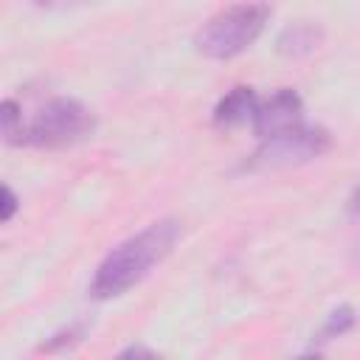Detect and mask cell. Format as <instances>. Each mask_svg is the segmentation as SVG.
<instances>
[{
  "instance_id": "52a82bcc",
  "label": "cell",
  "mask_w": 360,
  "mask_h": 360,
  "mask_svg": "<svg viewBox=\"0 0 360 360\" xmlns=\"http://www.w3.org/2000/svg\"><path fill=\"white\" fill-rule=\"evenodd\" d=\"M256 104H259V96L253 87H233L228 90L217 107H214V124L217 127H239V124H248L256 112Z\"/></svg>"
},
{
  "instance_id": "5b68a950",
  "label": "cell",
  "mask_w": 360,
  "mask_h": 360,
  "mask_svg": "<svg viewBox=\"0 0 360 360\" xmlns=\"http://www.w3.org/2000/svg\"><path fill=\"white\" fill-rule=\"evenodd\" d=\"M250 121H253V129L259 138H270L276 132H284V129L304 124V101L295 90L281 87L270 98L256 104V112Z\"/></svg>"
},
{
  "instance_id": "9c48e42d",
  "label": "cell",
  "mask_w": 360,
  "mask_h": 360,
  "mask_svg": "<svg viewBox=\"0 0 360 360\" xmlns=\"http://www.w3.org/2000/svg\"><path fill=\"white\" fill-rule=\"evenodd\" d=\"M20 132H22V112H20V104L11 101V98H3V101H0V141L17 143Z\"/></svg>"
},
{
  "instance_id": "8fae6325",
  "label": "cell",
  "mask_w": 360,
  "mask_h": 360,
  "mask_svg": "<svg viewBox=\"0 0 360 360\" xmlns=\"http://www.w3.org/2000/svg\"><path fill=\"white\" fill-rule=\"evenodd\" d=\"M14 214H17V194L6 183H0V222H8Z\"/></svg>"
},
{
  "instance_id": "ba28073f",
  "label": "cell",
  "mask_w": 360,
  "mask_h": 360,
  "mask_svg": "<svg viewBox=\"0 0 360 360\" xmlns=\"http://www.w3.org/2000/svg\"><path fill=\"white\" fill-rule=\"evenodd\" d=\"M352 326H354V309H352V307H340V309H335V312L326 318L323 329L312 338V343H318V346H321V343H329V340L346 335Z\"/></svg>"
},
{
  "instance_id": "6da1fadb",
  "label": "cell",
  "mask_w": 360,
  "mask_h": 360,
  "mask_svg": "<svg viewBox=\"0 0 360 360\" xmlns=\"http://www.w3.org/2000/svg\"><path fill=\"white\" fill-rule=\"evenodd\" d=\"M183 236L180 219H158L146 225L143 231L132 233L124 239L118 248H112L104 262L98 264L93 281H90V295L93 298H118L127 290H132L138 281H143L155 264H160Z\"/></svg>"
},
{
  "instance_id": "3957f363",
  "label": "cell",
  "mask_w": 360,
  "mask_h": 360,
  "mask_svg": "<svg viewBox=\"0 0 360 360\" xmlns=\"http://www.w3.org/2000/svg\"><path fill=\"white\" fill-rule=\"evenodd\" d=\"M96 121L93 112L68 96L51 98L28 127H22L17 143H28V146H45V149H56V146H70L82 138H87L93 132Z\"/></svg>"
},
{
  "instance_id": "277c9868",
  "label": "cell",
  "mask_w": 360,
  "mask_h": 360,
  "mask_svg": "<svg viewBox=\"0 0 360 360\" xmlns=\"http://www.w3.org/2000/svg\"><path fill=\"white\" fill-rule=\"evenodd\" d=\"M329 146H332V135L323 127L298 124L292 129L262 138L259 149L245 160V169H278V166L307 163L329 152Z\"/></svg>"
},
{
  "instance_id": "8992f818",
  "label": "cell",
  "mask_w": 360,
  "mask_h": 360,
  "mask_svg": "<svg viewBox=\"0 0 360 360\" xmlns=\"http://www.w3.org/2000/svg\"><path fill=\"white\" fill-rule=\"evenodd\" d=\"M323 42V28L312 20H295L290 25L281 28V34L276 37V51L281 56H290V59H301V56H309L312 51H318Z\"/></svg>"
},
{
  "instance_id": "4fadbf2b",
  "label": "cell",
  "mask_w": 360,
  "mask_h": 360,
  "mask_svg": "<svg viewBox=\"0 0 360 360\" xmlns=\"http://www.w3.org/2000/svg\"><path fill=\"white\" fill-rule=\"evenodd\" d=\"M37 6L42 8H62V6H76V3H84V0H34Z\"/></svg>"
},
{
  "instance_id": "7a4b0ae2",
  "label": "cell",
  "mask_w": 360,
  "mask_h": 360,
  "mask_svg": "<svg viewBox=\"0 0 360 360\" xmlns=\"http://www.w3.org/2000/svg\"><path fill=\"white\" fill-rule=\"evenodd\" d=\"M270 20V6L262 0L236 3L214 14L194 37V45L208 59H233L248 51Z\"/></svg>"
},
{
  "instance_id": "30bf717a",
  "label": "cell",
  "mask_w": 360,
  "mask_h": 360,
  "mask_svg": "<svg viewBox=\"0 0 360 360\" xmlns=\"http://www.w3.org/2000/svg\"><path fill=\"white\" fill-rule=\"evenodd\" d=\"M84 332H87L84 323H70L68 329H59L51 340H45L39 349H42V352H56V349H62V346H73V343H79V340L84 338Z\"/></svg>"
},
{
  "instance_id": "7c38bea8",
  "label": "cell",
  "mask_w": 360,
  "mask_h": 360,
  "mask_svg": "<svg viewBox=\"0 0 360 360\" xmlns=\"http://www.w3.org/2000/svg\"><path fill=\"white\" fill-rule=\"evenodd\" d=\"M118 357H155V352H152V349H146V346L132 343V346L121 349V352H118Z\"/></svg>"
}]
</instances>
